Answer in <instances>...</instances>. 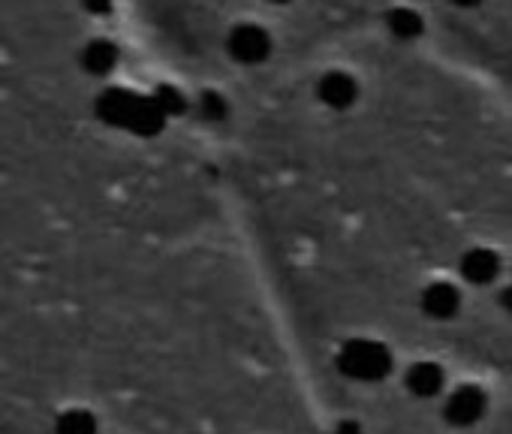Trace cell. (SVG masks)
Instances as JSON below:
<instances>
[{
    "instance_id": "obj_1",
    "label": "cell",
    "mask_w": 512,
    "mask_h": 434,
    "mask_svg": "<svg viewBox=\"0 0 512 434\" xmlns=\"http://www.w3.org/2000/svg\"><path fill=\"white\" fill-rule=\"evenodd\" d=\"M338 368L350 380H362V383L383 380L392 371V353L380 341L356 338V341L344 344V350L338 353Z\"/></svg>"
},
{
    "instance_id": "obj_2",
    "label": "cell",
    "mask_w": 512,
    "mask_h": 434,
    "mask_svg": "<svg viewBox=\"0 0 512 434\" xmlns=\"http://www.w3.org/2000/svg\"><path fill=\"white\" fill-rule=\"evenodd\" d=\"M272 46H275V40H272L269 28L256 25V22H241V25H235L226 34V52H229V58L238 61V64H244V67H256V64L269 61Z\"/></svg>"
},
{
    "instance_id": "obj_3",
    "label": "cell",
    "mask_w": 512,
    "mask_h": 434,
    "mask_svg": "<svg viewBox=\"0 0 512 434\" xmlns=\"http://www.w3.org/2000/svg\"><path fill=\"white\" fill-rule=\"evenodd\" d=\"M485 407H488V398H485V392H482L479 386H461V389H455V392L449 395L443 413H446V419H449L452 425L464 428V425L479 422L482 413H485Z\"/></svg>"
},
{
    "instance_id": "obj_4",
    "label": "cell",
    "mask_w": 512,
    "mask_h": 434,
    "mask_svg": "<svg viewBox=\"0 0 512 434\" xmlns=\"http://www.w3.org/2000/svg\"><path fill=\"white\" fill-rule=\"evenodd\" d=\"M317 97L329 109H350L356 103V97H359V82L350 73H344V70H332V73H326L320 79Z\"/></svg>"
},
{
    "instance_id": "obj_5",
    "label": "cell",
    "mask_w": 512,
    "mask_h": 434,
    "mask_svg": "<svg viewBox=\"0 0 512 434\" xmlns=\"http://www.w3.org/2000/svg\"><path fill=\"white\" fill-rule=\"evenodd\" d=\"M461 272L470 284H491L500 272V260L488 248H473L461 257Z\"/></svg>"
},
{
    "instance_id": "obj_6",
    "label": "cell",
    "mask_w": 512,
    "mask_h": 434,
    "mask_svg": "<svg viewBox=\"0 0 512 434\" xmlns=\"http://www.w3.org/2000/svg\"><path fill=\"white\" fill-rule=\"evenodd\" d=\"M461 308V296L452 284H431L422 293V311L434 320H449Z\"/></svg>"
},
{
    "instance_id": "obj_7",
    "label": "cell",
    "mask_w": 512,
    "mask_h": 434,
    "mask_svg": "<svg viewBox=\"0 0 512 434\" xmlns=\"http://www.w3.org/2000/svg\"><path fill=\"white\" fill-rule=\"evenodd\" d=\"M407 389L419 398H431L443 389V368L434 362H419L407 371Z\"/></svg>"
},
{
    "instance_id": "obj_8",
    "label": "cell",
    "mask_w": 512,
    "mask_h": 434,
    "mask_svg": "<svg viewBox=\"0 0 512 434\" xmlns=\"http://www.w3.org/2000/svg\"><path fill=\"white\" fill-rule=\"evenodd\" d=\"M55 434H97V416L82 407L64 410L55 419Z\"/></svg>"
},
{
    "instance_id": "obj_9",
    "label": "cell",
    "mask_w": 512,
    "mask_h": 434,
    "mask_svg": "<svg viewBox=\"0 0 512 434\" xmlns=\"http://www.w3.org/2000/svg\"><path fill=\"white\" fill-rule=\"evenodd\" d=\"M386 22H389V31L401 40H413L422 31V16L410 7H395Z\"/></svg>"
},
{
    "instance_id": "obj_10",
    "label": "cell",
    "mask_w": 512,
    "mask_h": 434,
    "mask_svg": "<svg viewBox=\"0 0 512 434\" xmlns=\"http://www.w3.org/2000/svg\"><path fill=\"white\" fill-rule=\"evenodd\" d=\"M115 58H118L115 55V46H109V43H94V46L85 49V67L91 73H97V76L109 73L115 67Z\"/></svg>"
},
{
    "instance_id": "obj_11",
    "label": "cell",
    "mask_w": 512,
    "mask_h": 434,
    "mask_svg": "<svg viewBox=\"0 0 512 434\" xmlns=\"http://www.w3.org/2000/svg\"><path fill=\"white\" fill-rule=\"evenodd\" d=\"M452 7H461V10H473V7H479L482 0H449Z\"/></svg>"
},
{
    "instance_id": "obj_12",
    "label": "cell",
    "mask_w": 512,
    "mask_h": 434,
    "mask_svg": "<svg viewBox=\"0 0 512 434\" xmlns=\"http://www.w3.org/2000/svg\"><path fill=\"white\" fill-rule=\"evenodd\" d=\"M335 434H359V425L356 422H344V425H338Z\"/></svg>"
},
{
    "instance_id": "obj_13",
    "label": "cell",
    "mask_w": 512,
    "mask_h": 434,
    "mask_svg": "<svg viewBox=\"0 0 512 434\" xmlns=\"http://www.w3.org/2000/svg\"><path fill=\"white\" fill-rule=\"evenodd\" d=\"M503 305H506V311L512 314V287H509V290L503 293Z\"/></svg>"
},
{
    "instance_id": "obj_14",
    "label": "cell",
    "mask_w": 512,
    "mask_h": 434,
    "mask_svg": "<svg viewBox=\"0 0 512 434\" xmlns=\"http://www.w3.org/2000/svg\"><path fill=\"white\" fill-rule=\"evenodd\" d=\"M269 4H278L281 7V4H293V0H269Z\"/></svg>"
}]
</instances>
